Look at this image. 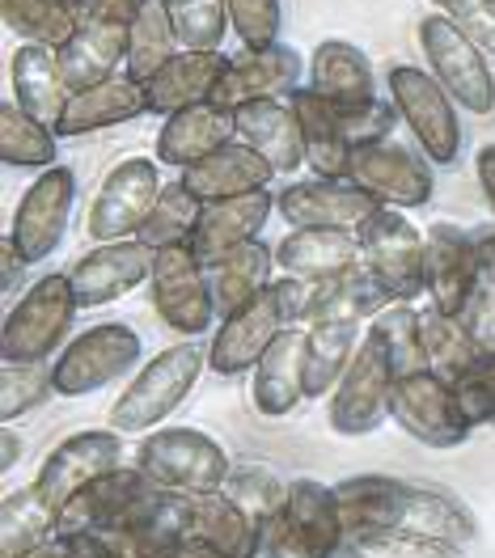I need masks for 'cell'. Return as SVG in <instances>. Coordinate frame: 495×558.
I'll use <instances>...</instances> for the list:
<instances>
[{
  "mask_svg": "<svg viewBox=\"0 0 495 558\" xmlns=\"http://www.w3.org/2000/svg\"><path fill=\"white\" fill-rule=\"evenodd\" d=\"M288 102L297 110L301 123V140H305V166L318 178H348L352 174V153L355 144L348 136L343 110L330 106L322 94H314L310 85H301L297 94H288Z\"/></svg>",
  "mask_w": 495,
  "mask_h": 558,
  "instance_id": "cell-28",
  "label": "cell"
},
{
  "mask_svg": "<svg viewBox=\"0 0 495 558\" xmlns=\"http://www.w3.org/2000/svg\"><path fill=\"white\" fill-rule=\"evenodd\" d=\"M200 211H204V204H200L182 182H166L157 208L148 216V225L141 229V242H148L153 250L186 242L191 229H195V220H200Z\"/></svg>",
  "mask_w": 495,
  "mask_h": 558,
  "instance_id": "cell-45",
  "label": "cell"
},
{
  "mask_svg": "<svg viewBox=\"0 0 495 558\" xmlns=\"http://www.w3.org/2000/svg\"><path fill=\"white\" fill-rule=\"evenodd\" d=\"M339 558H373V555H364V550H355L352 542H348V550H343V555H339Z\"/></svg>",
  "mask_w": 495,
  "mask_h": 558,
  "instance_id": "cell-61",
  "label": "cell"
},
{
  "mask_svg": "<svg viewBox=\"0 0 495 558\" xmlns=\"http://www.w3.org/2000/svg\"><path fill=\"white\" fill-rule=\"evenodd\" d=\"M461 326H466V335H470V343L479 355H495V292H487L483 283H479V292L466 301V310H461Z\"/></svg>",
  "mask_w": 495,
  "mask_h": 558,
  "instance_id": "cell-52",
  "label": "cell"
},
{
  "mask_svg": "<svg viewBox=\"0 0 495 558\" xmlns=\"http://www.w3.org/2000/svg\"><path fill=\"white\" fill-rule=\"evenodd\" d=\"M420 51H424L432 76L449 89V98L474 114L487 119L495 114V69L487 51L474 43V35L461 26L458 17H449L445 9H432L420 17Z\"/></svg>",
  "mask_w": 495,
  "mask_h": 558,
  "instance_id": "cell-4",
  "label": "cell"
},
{
  "mask_svg": "<svg viewBox=\"0 0 495 558\" xmlns=\"http://www.w3.org/2000/svg\"><path fill=\"white\" fill-rule=\"evenodd\" d=\"M369 330L386 343L394 377H407V373L427 368L424 339H420V310H415L411 301H389L386 310L369 322Z\"/></svg>",
  "mask_w": 495,
  "mask_h": 558,
  "instance_id": "cell-43",
  "label": "cell"
},
{
  "mask_svg": "<svg viewBox=\"0 0 495 558\" xmlns=\"http://www.w3.org/2000/svg\"><path fill=\"white\" fill-rule=\"evenodd\" d=\"M386 85L398 106V119L411 128L420 153L432 166H454L461 157V119L449 89L432 76V69L420 64H394L386 72Z\"/></svg>",
  "mask_w": 495,
  "mask_h": 558,
  "instance_id": "cell-8",
  "label": "cell"
},
{
  "mask_svg": "<svg viewBox=\"0 0 495 558\" xmlns=\"http://www.w3.org/2000/svg\"><path fill=\"white\" fill-rule=\"evenodd\" d=\"M386 305H389V292L360 263V267H348V271L335 276L318 322H373Z\"/></svg>",
  "mask_w": 495,
  "mask_h": 558,
  "instance_id": "cell-44",
  "label": "cell"
},
{
  "mask_svg": "<svg viewBox=\"0 0 495 558\" xmlns=\"http://www.w3.org/2000/svg\"><path fill=\"white\" fill-rule=\"evenodd\" d=\"M9 85H13V102L22 106L26 114L43 119L47 128L60 123V114H64V106L72 98L56 47H43V43H22L13 51Z\"/></svg>",
  "mask_w": 495,
  "mask_h": 558,
  "instance_id": "cell-33",
  "label": "cell"
},
{
  "mask_svg": "<svg viewBox=\"0 0 495 558\" xmlns=\"http://www.w3.org/2000/svg\"><path fill=\"white\" fill-rule=\"evenodd\" d=\"M148 114V98H144V85L136 76L119 72L102 85H89L81 94H72L60 123H56V136L60 140H76L89 136V132H107V128H119V123H132Z\"/></svg>",
  "mask_w": 495,
  "mask_h": 558,
  "instance_id": "cell-29",
  "label": "cell"
},
{
  "mask_svg": "<svg viewBox=\"0 0 495 558\" xmlns=\"http://www.w3.org/2000/svg\"><path fill=\"white\" fill-rule=\"evenodd\" d=\"M271 216H276V195L271 191H250V195H238V199H216V204H204L186 245L195 250L200 263H213V258L238 250V245L258 242Z\"/></svg>",
  "mask_w": 495,
  "mask_h": 558,
  "instance_id": "cell-23",
  "label": "cell"
},
{
  "mask_svg": "<svg viewBox=\"0 0 495 558\" xmlns=\"http://www.w3.org/2000/svg\"><path fill=\"white\" fill-rule=\"evenodd\" d=\"M56 128H47L43 119L26 114L17 102L0 106V161L9 170H51L60 166V144Z\"/></svg>",
  "mask_w": 495,
  "mask_h": 558,
  "instance_id": "cell-40",
  "label": "cell"
},
{
  "mask_svg": "<svg viewBox=\"0 0 495 558\" xmlns=\"http://www.w3.org/2000/svg\"><path fill=\"white\" fill-rule=\"evenodd\" d=\"M335 495L343 504L348 537L364 529L420 533V537H440L454 546H466L474 537V517L449 490L420 487V483L389 478V474H355V478L335 483Z\"/></svg>",
  "mask_w": 495,
  "mask_h": 558,
  "instance_id": "cell-1",
  "label": "cell"
},
{
  "mask_svg": "<svg viewBox=\"0 0 495 558\" xmlns=\"http://www.w3.org/2000/svg\"><path fill=\"white\" fill-rule=\"evenodd\" d=\"M360 254L373 279L389 292V301H420L427 292V233L411 225V216L402 208L373 211L360 229Z\"/></svg>",
  "mask_w": 495,
  "mask_h": 558,
  "instance_id": "cell-6",
  "label": "cell"
},
{
  "mask_svg": "<svg viewBox=\"0 0 495 558\" xmlns=\"http://www.w3.org/2000/svg\"><path fill=\"white\" fill-rule=\"evenodd\" d=\"M229 4V26L242 38L246 51H267L280 43L283 4L280 0H225Z\"/></svg>",
  "mask_w": 495,
  "mask_h": 558,
  "instance_id": "cell-49",
  "label": "cell"
},
{
  "mask_svg": "<svg viewBox=\"0 0 495 558\" xmlns=\"http://www.w3.org/2000/svg\"><path fill=\"white\" fill-rule=\"evenodd\" d=\"M161 558H225L216 546H208V542H200V537H186V542H178L174 550H166Z\"/></svg>",
  "mask_w": 495,
  "mask_h": 558,
  "instance_id": "cell-57",
  "label": "cell"
},
{
  "mask_svg": "<svg viewBox=\"0 0 495 558\" xmlns=\"http://www.w3.org/2000/svg\"><path fill=\"white\" fill-rule=\"evenodd\" d=\"M283 529L305 558H339L348 550V521L335 487L318 478H292L283 499Z\"/></svg>",
  "mask_w": 495,
  "mask_h": 558,
  "instance_id": "cell-20",
  "label": "cell"
},
{
  "mask_svg": "<svg viewBox=\"0 0 495 558\" xmlns=\"http://www.w3.org/2000/svg\"><path fill=\"white\" fill-rule=\"evenodd\" d=\"M72 94L119 76L128 60V22H76V35L56 47Z\"/></svg>",
  "mask_w": 495,
  "mask_h": 558,
  "instance_id": "cell-32",
  "label": "cell"
},
{
  "mask_svg": "<svg viewBox=\"0 0 495 558\" xmlns=\"http://www.w3.org/2000/svg\"><path fill=\"white\" fill-rule=\"evenodd\" d=\"M114 465H123V432L89 427V432H72L69 440H60L47 453L35 483L56 508H64L76 490H85L94 478L110 474Z\"/></svg>",
  "mask_w": 495,
  "mask_h": 558,
  "instance_id": "cell-18",
  "label": "cell"
},
{
  "mask_svg": "<svg viewBox=\"0 0 495 558\" xmlns=\"http://www.w3.org/2000/svg\"><path fill=\"white\" fill-rule=\"evenodd\" d=\"M60 537V508L43 495L38 483L13 490L0 508V558H22Z\"/></svg>",
  "mask_w": 495,
  "mask_h": 558,
  "instance_id": "cell-39",
  "label": "cell"
},
{
  "mask_svg": "<svg viewBox=\"0 0 495 558\" xmlns=\"http://www.w3.org/2000/svg\"><path fill=\"white\" fill-rule=\"evenodd\" d=\"M225 69H229V56L225 51H178L166 69L153 72L144 81L148 114L170 119V114L186 110V106L213 102Z\"/></svg>",
  "mask_w": 495,
  "mask_h": 558,
  "instance_id": "cell-30",
  "label": "cell"
},
{
  "mask_svg": "<svg viewBox=\"0 0 495 558\" xmlns=\"http://www.w3.org/2000/svg\"><path fill=\"white\" fill-rule=\"evenodd\" d=\"M360 263L355 229H288L276 242V267L283 276H339Z\"/></svg>",
  "mask_w": 495,
  "mask_h": 558,
  "instance_id": "cell-34",
  "label": "cell"
},
{
  "mask_svg": "<svg viewBox=\"0 0 495 558\" xmlns=\"http://www.w3.org/2000/svg\"><path fill=\"white\" fill-rule=\"evenodd\" d=\"M136 465L157 487L178 495L220 490L233 474L225 445L200 427H153L136 445Z\"/></svg>",
  "mask_w": 495,
  "mask_h": 558,
  "instance_id": "cell-5",
  "label": "cell"
},
{
  "mask_svg": "<svg viewBox=\"0 0 495 558\" xmlns=\"http://www.w3.org/2000/svg\"><path fill=\"white\" fill-rule=\"evenodd\" d=\"M283 330H288V317H283L280 292L271 283L267 292H258L238 314L220 317L213 343H208V368L216 377H246L258 368V360L267 355V348L280 339Z\"/></svg>",
  "mask_w": 495,
  "mask_h": 558,
  "instance_id": "cell-16",
  "label": "cell"
},
{
  "mask_svg": "<svg viewBox=\"0 0 495 558\" xmlns=\"http://www.w3.org/2000/svg\"><path fill=\"white\" fill-rule=\"evenodd\" d=\"M474 292H479L474 233H466L454 220H436L427 229V296H432V305L445 314H461Z\"/></svg>",
  "mask_w": 495,
  "mask_h": 558,
  "instance_id": "cell-22",
  "label": "cell"
},
{
  "mask_svg": "<svg viewBox=\"0 0 495 558\" xmlns=\"http://www.w3.org/2000/svg\"><path fill=\"white\" fill-rule=\"evenodd\" d=\"M161 495L166 487H157L141 465H114L110 474L94 478L60 508V537L94 533V529H128L141 521Z\"/></svg>",
  "mask_w": 495,
  "mask_h": 558,
  "instance_id": "cell-11",
  "label": "cell"
},
{
  "mask_svg": "<svg viewBox=\"0 0 495 558\" xmlns=\"http://www.w3.org/2000/svg\"><path fill=\"white\" fill-rule=\"evenodd\" d=\"M153 310L157 317L182 335V339H200L216 322L213 288H208V267L195 258V250L186 242L161 245L153 258Z\"/></svg>",
  "mask_w": 495,
  "mask_h": 558,
  "instance_id": "cell-12",
  "label": "cell"
},
{
  "mask_svg": "<svg viewBox=\"0 0 495 558\" xmlns=\"http://www.w3.org/2000/svg\"><path fill=\"white\" fill-rule=\"evenodd\" d=\"M389 418L427 449H458L470 440V418L461 415L454 381L436 377V373H407L394 377V393H389Z\"/></svg>",
  "mask_w": 495,
  "mask_h": 558,
  "instance_id": "cell-10",
  "label": "cell"
},
{
  "mask_svg": "<svg viewBox=\"0 0 495 558\" xmlns=\"http://www.w3.org/2000/svg\"><path fill=\"white\" fill-rule=\"evenodd\" d=\"M47 398H56L51 364H4L0 368V418L17 423L22 415L38 411Z\"/></svg>",
  "mask_w": 495,
  "mask_h": 558,
  "instance_id": "cell-46",
  "label": "cell"
},
{
  "mask_svg": "<svg viewBox=\"0 0 495 558\" xmlns=\"http://www.w3.org/2000/svg\"><path fill=\"white\" fill-rule=\"evenodd\" d=\"M204 368H208V348L195 343V339L153 355L128 381V389L114 398L110 427L123 432V436H148L153 427H161L186 402V393L204 377Z\"/></svg>",
  "mask_w": 495,
  "mask_h": 558,
  "instance_id": "cell-2",
  "label": "cell"
},
{
  "mask_svg": "<svg viewBox=\"0 0 495 558\" xmlns=\"http://www.w3.org/2000/svg\"><path fill=\"white\" fill-rule=\"evenodd\" d=\"M276 178L271 161L263 153H254L242 140H229L225 148H216L213 157L186 166L178 182L200 199V204H216V199H238L250 191H267V182Z\"/></svg>",
  "mask_w": 495,
  "mask_h": 558,
  "instance_id": "cell-26",
  "label": "cell"
},
{
  "mask_svg": "<svg viewBox=\"0 0 495 558\" xmlns=\"http://www.w3.org/2000/svg\"><path fill=\"white\" fill-rule=\"evenodd\" d=\"M310 89L343 114H360L377 102V76L369 56L348 38H322L310 56Z\"/></svg>",
  "mask_w": 495,
  "mask_h": 558,
  "instance_id": "cell-25",
  "label": "cell"
},
{
  "mask_svg": "<svg viewBox=\"0 0 495 558\" xmlns=\"http://www.w3.org/2000/svg\"><path fill=\"white\" fill-rule=\"evenodd\" d=\"M394 114H398V106L373 102L369 110H360V114H343V123H348L352 144H373V140H389Z\"/></svg>",
  "mask_w": 495,
  "mask_h": 558,
  "instance_id": "cell-53",
  "label": "cell"
},
{
  "mask_svg": "<svg viewBox=\"0 0 495 558\" xmlns=\"http://www.w3.org/2000/svg\"><path fill=\"white\" fill-rule=\"evenodd\" d=\"M301 89V56L292 47H267V51H242V56H229V69L220 76L213 94V106L220 110H238L258 98H288Z\"/></svg>",
  "mask_w": 495,
  "mask_h": 558,
  "instance_id": "cell-21",
  "label": "cell"
},
{
  "mask_svg": "<svg viewBox=\"0 0 495 558\" xmlns=\"http://www.w3.org/2000/svg\"><path fill=\"white\" fill-rule=\"evenodd\" d=\"M22 558H72V550L64 537H51L47 546H38V550H31V555H22Z\"/></svg>",
  "mask_w": 495,
  "mask_h": 558,
  "instance_id": "cell-59",
  "label": "cell"
},
{
  "mask_svg": "<svg viewBox=\"0 0 495 558\" xmlns=\"http://www.w3.org/2000/svg\"><path fill=\"white\" fill-rule=\"evenodd\" d=\"M0 445H4V449H0V470L9 474V470L17 465V457H22V445H26V440L13 432V423H4V436H0Z\"/></svg>",
  "mask_w": 495,
  "mask_h": 558,
  "instance_id": "cell-58",
  "label": "cell"
},
{
  "mask_svg": "<svg viewBox=\"0 0 495 558\" xmlns=\"http://www.w3.org/2000/svg\"><path fill=\"white\" fill-rule=\"evenodd\" d=\"M225 490L246 508L254 521H267V517H280L283 499H288V483L276 478L271 470H233Z\"/></svg>",
  "mask_w": 495,
  "mask_h": 558,
  "instance_id": "cell-51",
  "label": "cell"
},
{
  "mask_svg": "<svg viewBox=\"0 0 495 558\" xmlns=\"http://www.w3.org/2000/svg\"><path fill=\"white\" fill-rule=\"evenodd\" d=\"M4 31L22 43H43V47H64L76 35L69 0H0Z\"/></svg>",
  "mask_w": 495,
  "mask_h": 558,
  "instance_id": "cell-42",
  "label": "cell"
},
{
  "mask_svg": "<svg viewBox=\"0 0 495 558\" xmlns=\"http://www.w3.org/2000/svg\"><path fill=\"white\" fill-rule=\"evenodd\" d=\"M348 178L386 208H424L436 195L432 161L411 153L407 144H394V140L355 144L352 174Z\"/></svg>",
  "mask_w": 495,
  "mask_h": 558,
  "instance_id": "cell-15",
  "label": "cell"
},
{
  "mask_svg": "<svg viewBox=\"0 0 495 558\" xmlns=\"http://www.w3.org/2000/svg\"><path fill=\"white\" fill-rule=\"evenodd\" d=\"M364 335H369V322H314V326H305V393L310 398L335 393V385L352 368Z\"/></svg>",
  "mask_w": 495,
  "mask_h": 558,
  "instance_id": "cell-36",
  "label": "cell"
},
{
  "mask_svg": "<svg viewBox=\"0 0 495 558\" xmlns=\"http://www.w3.org/2000/svg\"><path fill=\"white\" fill-rule=\"evenodd\" d=\"M161 161L157 157H128L119 161L102 186L94 191V204H89V242H128V238H141V229L148 225V216L161 199Z\"/></svg>",
  "mask_w": 495,
  "mask_h": 558,
  "instance_id": "cell-9",
  "label": "cell"
},
{
  "mask_svg": "<svg viewBox=\"0 0 495 558\" xmlns=\"http://www.w3.org/2000/svg\"><path fill=\"white\" fill-rule=\"evenodd\" d=\"M474 4H479V9H483V13H487V17L495 22V0H474Z\"/></svg>",
  "mask_w": 495,
  "mask_h": 558,
  "instance_id": "cell-60",
  "label": "cell"
},
{
  "mask_svg": "<svg viewBox=\"0 0 495 558\" xmlns=\"http://www.w3.org/2000/svg\"><path fill=\"white\" fill-rule=\"evenodd\" d=\"M348 542L373 558H466L454 542L420 537V533H389V529H364V533H352Z\"/></svg>",
  "mask_w": 495,
  "mask_h": 558,
  "instance_id": "cell-48",
  "label": "cell"
},
{
  "mask_svg": "<svg viewBox=\"0 0 495 558\" xmlns=\"http://www.w3.org/2000/svg\"><path fill=\"white\" fill-rule=\"evenodd\" d=\"M76 314H81V301L72 292L69 271L38 276L4 314V330H0L4 364H47L56 351H64L60 343H69Z\"/></svg>",
  "mask_w": 495,
  "mask_h": 558,
  "instance_id": "cell-3",
  "label": "cell"
},
{
  "mask_svg": "<svg viewBox=\"0 0 495 558\" xmlns=\"http://www.w3.org/2000/svg\"><path fill=\"white\" fill-rule=\"evenodd\" d=\"M474 174H479V186H483L487 208H492V216H495V140L474 153Z\"/></svg>",
  "mask_w": 495,
  "mask_h": 558,
  "instance_id": "cell-56",
  "label": "cell"
},
{
  "mask_svg": "<svg viewBox=\"0 0 495 558\" xmlns=\"http://www.w3.org/2000/svg\"><path fill=\"white\" fill-rule=\"evenodd\" d=\"M72 204H76V174L69 166H51L26 186V195L17 199L13 225H9V242L17 245V254L38 267L47 263L64 238H69Z\"/></svg>",
  "mask_w": 495,
  "mask_h": 558,
  "instance_id": "cell-14",
  "label": "cell"
},
{
  "mask_svg": "<svg viewBox=\"0 0 495 558\" xmlns=\"http://www.w3.org/2000/svg\"><path fill=\"white\" fill-rule=\"evenodd\" d=\"M170 17L182 51H220V38L229 31L225 0H170Z\"/></svg>",
  "mask_w": 495,
  "mask_h": 558,
  "instance_id": "cell-47",
  "label": "cell"
},
{
  "mask_svg": "<svg viewBox=\"0 0 495 558\" xmlns=\"http://www.w3.org/2000/svg\"><path fill=\"white\" fill-rule=\"evenodd\" d=\"M178 51H182V43H178L174 17H170V0H136L132 4V22H128L123 72L144 85L153 72L166 69Z\"/></svg>",
  "mask_w": 495,
  "mask_h": 558,
  "instance_id": "cell-37",
  "label": "cell"
},
{
  "mask_svg": "<svg viewBox=\"0 0 495 558\" xmlns=\"http://www.w3.org/2000/svg\"><path fill=\"white\" fill-rule=\"evenodd\" d=\"M136 0H69L76 22H132Z\"/></svg>",
  "mask_w": 495,
  "mask_h": 558,
  "instance_id": "cell-54",
  "label": "cell"
},
{
  "mask_svg": "<svg viewBox=\"0 0 495 558\" xmlns=\"http://www.w3.org/2000/svg\"><path fill=\"white\" fill-rule=\"evenodd\" d=\"M233 132L254 153H263L276 174H297L305 166V140H301V123L288 98H258V102L238 106Z\"/></svg>",
  "mask_w": 495,
  "mask_h": 558,
  "instance_id": "cell-27",
  "label": "cell"
},
{
  "mask_svg": "<svg viewBox=\"0 0 495 558\" xmlns=\"http://www.w3.org/2000/svg\"><path fill=\"white\" fill-rule=\"evenodd\" d=\"M26 267H31V263L17 254V245L9 242V233H4V242H0V288L13 292V283L26 276Z\"/></svg>",
  "mask_w": 495,
  "mask_h": 558,
  "instance_id": "cell-55",
  "label": "cell"
},
{
  "mask_svg": "<svg viewBox=\"0 0 495 558\" xmlns=\"http://www.w3.org/2000/svg\"><path fill=\"white\" fill-rule=\"evenodd\" d=\"M454 393L470 427H495V355H474V364L454 381Z\"/></svg>",
  "mask_w": 495,
  "mask_h": 558,
  "instance_id": "cell-50",
  "label": "cell"
},
{
  "mask_svg": "<svg viewBox=\"0 0 495 558\" xmlns=\"http://www.w3.org/2000/svg\"><path fill=\"white\" fill-rule=\"evenodd\" d=\"M229 140H238L233 114L213 102H200V106H186V110L170 114V119L161 123V132H157L153 144H157V161H161V166L186 170V166L213 157L216 148H225Z\"/></svg>",
  "mask_w": 495,
  "mask_h": 558,
  "instance_id": "cell-31",
  "label": "cell"
},
{
  "mask_svg": "<svg viewBox=\"0 0 495 558\" xmlns=\"http://www.w3.org/2000/svg\"><path fill=\"white\" fill-rule=\"evenodd\" d=\"M389 393H394V368H389L386 343L369 330L364 343L355 351L352 368L343 373V381L335 385L326 423L335 436H369L389 418Z\"/></svg>",
  "mask_w": 495,
  "mask_h": 558,
  "instance_id": "cell-13",
  "label": "cell"
},
{
  "mask_svg": "<svg viewBox=\"0 0 495 558\" xmlns=\"http://www.w3.org/2000/svg\"><path fill=\"white\" fill-rule=\"evenodd\" d=\"M144 339L128 322H98L64 343L51 360V377L60 398H85L94 389H107L119 377H132L141 368Z\"/></svg>",
  "mask_w": 495,
  "mask_h": 558,
  "instance_id": "cell-7",
  "label": "cell"
},
{
  "mask_svg": "<svg viewBox=\"0 0 495 558\" xmlns=\"http://www.w3.org/2000/svg\"><path fill=\"white\" fill-rule=\"evenodd\" d=\"M153 258H157V250L148 242H141V238L102 242L94 245L89 254H81L69 271L81 310H102L110 301L136 292L141 283L153 279Z\"/></svg>",
  "mask_w": 495,
  "mask_h": 558,
  "instance_id": "cell-17",
  "label": "cell"
},
{
  "mask_svg": "<svg viewBox=\"0 0 495 558\" xmlns=\"http://www.w3.org/2000/svg\"><path fill=\"white\" fill-rule=\"evenodd\" d=\"M432 9H449V4H458V0H427Z\"/></svg>",
  "mask_w": 495,
  "mask_h": 558,
  "instance_id": "cell-62",
  "label": "cell"
},
{
  "mask_svg": "<svg viewBox=\"0 0 495 558\" xmlns=\"http://www.w3.org/2000/svg\"><path fill=\"white\" fill-rule=\"evenodd\" d=\"M382 208L352 178H314L292 182L276 195V216L288 229H360Z\"/></svg>",
  "mask_w": 495,
  "mask_h": 558,
  "instance_id": "cell-19",
  "label": "cell"
},
{
  "mask_svg": "<svg viewBox=\"0 0 495 558\" xmlns=\"http://www.w3.org/2000/svg\"><path fill=\"white\" fill-rule=\"evenodd\" d=\"M250 402L263 418L297 415L305 393V326H288L250 373Z\"/></svg>",
  "mask_w": 495,
  "mask_h": 558,
  "instance_id": "cell-24",
  "label": "cell"
},
{
  "mask_svg": "<svg viewBox=\"0 0 495 558\" xmlns=\"http://www.w3.org/2000/svg\"><path fill=\"white\" fill-rule=\"evenodd\" d=\"M254 533H258V521L225 487L191 495V537L216 546L225 558H250Z\"/></svg>",
  "mask_w": 495,
  "mask_h": 558,
  "instance_id": "cell-38",
  "label": "cell"
},
{
  "mask_svg": "<svg viewBox=\"0 0 495 558\" xmlns=\"http://www.w3.org/2000/svg\"><path fill=\"white\" fill-rule=\"evenodd\" d=\"M204 267H208L216 317H229L276 283L271 279V271H276V250L267 242H246L238 245V250H229V254H220V258H213V263H204Z\"/></svg>",
  "mask_w": 495,
  "mask_h": 558,
  "instance_id": "cell-35",
  "label": "cell"
},
{
  "mask_svg": "<svg viewBox=\"0 0 495 558\" xmlns=\"http://www.w3.org/2000/svg\"><path fill=\"white\" fill-rule=\"evenodd\" d=\"M420 339H424V360H427V373L445 377V381H458L461 373L474 364V343L466 335L458 314H445L436 305L420 310Z\"/></svg>",
  "mask_w": 495,
  "mask_h": 558,
  "instance_id": "cell-41",
  "label": "cell"
}]
</instances>
